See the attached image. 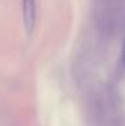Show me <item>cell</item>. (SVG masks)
<instances>
[{"label": "cell", "instance_id": "cell-2", "mask_svg": "<svg viewBox=\"0 0 125 126\" xmlns=\"http://www.w3.org/2000/svg\"><path fill=\"white\" fill-rule=\"evenodd\" d=\"M123 62H124V67H125V43H124V54H123Z\"/></svg>", "mask_w": 125, "mask_h": 126}, {"label": "cell", "instance_id": "cell-1", "mask_svg": "<svg viewBox=\"0 0 125 126\" xmlns=\"http://www.w3.org/2000/svg\"><path fill=\"white\" fill-rule=\"evenodd\" d=\"M23 19L27 32H32L36 19V3L35 0H23Z\"/></svg>", "mask_w": 125, "mask_h": 126}]
</instances>
